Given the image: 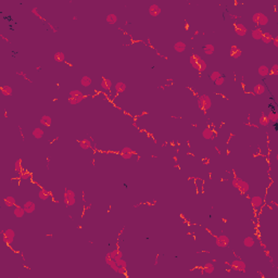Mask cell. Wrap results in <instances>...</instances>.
Returning a JSON list of instances; mask_svg holds the SVG:
<instances>
[{"instance_id":"39","label":"cell","mask_w":278,"mask_h":278,"mask_svg":"<svg viewBox=\"0 0 278 278\" xmlns=\"http://www.w3.org/2000/svg\"><path fill=\"white\" fill-rule=\"evenodd\" d=\"M218 77H221V73L218 71H214V72H212L211 74H210V78L214 82V80H216Z\"/></svg>"},{"instance_id":"28","label":"cell","mask_w":278,"mask_h":278,"mask_svg":"<svg viewBox=\"0 0 278 278\" xmlns=\"http://www.w3.org/2000/svg\"><path fill=\"white\" fill-rule=\"evenodd\" d=\"M255 243V240L252 238V237H245V239H243V245L247 247V248H251V247H253Z\"/></svg>"},{"instance_id":"8","label":"cell","mask_w":278,"mask_h":278,"mask_svg":"<svg viewBox=\"0 0 278 278\" xmlns=\"http://www.w3.org/2000/svg\"><path fill=\"white\" fill-rule=\"evenodd\" d=\"M229 245V238L225 235H221L216 237V245L220 248H226Z\"/></svg>"},{"instance_id":"31","label":"cell","mask_w":278,"mask_h":278,"mask_svg":"<svg viewBox=\"0 0 278 278\" xmlns=\"http://www.w3.org/2000/svg\"><path fill=\"white\" fill-rule=\"evenodd\" d=\"M24 213H25V210H24V207H16L13 211V214L15 215V217H23Z\"/></svg>"},{"instance_id":"14","label":"cell","mask_w":278,"mask_h":278,"mask_svg":"<svg viewBox=\"0 0 278 278\" xmlns=\"http://www.w3.org/2000/svg\"><path fill=\"white\" fill-rule=\"evenodd\" d=\"M133 154H134V152H133L129 148H124L122 151H121V156H122L123 159H125V160H128V159H131L133 156Z\"/></svg>"},{"instance_id":"7","label":"cell","mask_w":278,"mask_h":278,"mask_svg":"<svg viewBox=\"0 0 278 278\" xmlns=\"http://www.w3.org/2000/svg\"><path fill=\"white\" fill-rule=\"evenodd\" d=\"M14 237H15L14 230H12V229H7V230L3 231V240L5 241V243H8V245L12 243L13 240H14Z\"/></svg>"},{"instance_id":"10","label":"cell","mask_w":278,"mask_h":278,"mask_svg":"<svg viewBox=\"0 0 278 278\" xmlns=\"http://www.w3.org/2000/svg\"><path fill=\"white\" fill-rule=\"evenodd\" d=\"M235 32L238 36H241V37H242V36H245V34H247L248 31H247V27H245L243 24L238 23L235 25Z\"/></svg>"},{"instance_id":"15","label":"cell","mask_w":278,"mask_h":278,"mask_svg":"<svg viewBox=\"0 0 278 278\" xmlns=\"http://www.w3.org/2000/svg\"><path fill=\"white\" fill-rule=\"evenodd\" d=\"M259 123H260V125H262V126H267V125L269 124V120H268L267 114L264 113V112H262V113H261V115H260Z\"/></svg>"},{"instance_id":"18","label":"cell","mask_w":278,"mask_h":278,"mask_svg":"<svg viewBox=\"0 0 278 278\" xmlns=\"http://www.w3.org/2000/svg\"><path fill=\"white\" fill-rule=\"evenodd\" d=\"M253 92L255 94H263L265 92V86L263 84H256L253 87Z\"/></svg>"},{"instance_id":"43","label":"cell","mask_w":278,"mask_h":278,"mask_svg":"<svg viewBox=\"0 0 278 278\" xmlns=\"http://www.w3.org/2000/svg\"><path fill=\"white\" fill-rule=\"evenodd\" d=\"M269 72H272L273 75H278V65L277 64H274V65L272 66V69L269 70Z\"/></svg>"},{"instance_id":"2","label":"cell","mask_w":278,"mask_h":278,"mask_svg":"<svg viewBox=\"0 0 278 278\" xmlns=\"http://www.w3.org/2000/svg\"><path fill=\"white\" fill-rule=\"evenodd\" d=\"M252 22L256 25V26H265L267 25L268 23V18L264 13H260V12H256L254 14L252 15Z\"/></svg>"},{"instance_id":"27","label":"cell","mask_w":278,"mask_h":278,"mask_svg":"<svg viewBox=\"0 0 278 278\" xmlns=\"http://www.w3.org/2000/svg\"><path fill=\"white\" fill-rule=\"evenodd\" d=\"M5 207H14V204H15V199H14V197H12V196H9V197H7V198L5 199Z\"/></svg>"},{"instance_id":"30","label":"cell","mask_w":278,"mask_h":278,"mask_svg":"<svg viewBox=\"0 0 278 278\" xmlns=\"http://www.w3.org/2000/svg\"><path fill=\"white\" fill-rule=\"evenodd\" d=\"M78 143H80V146L82 149H90V148H91V141H90L89 139L80 140Z\"/></svg>"},{"instance_id":"24","label":"cell","mask_w":278,"mask_h":278,"mask_svg":"<svg viewBox=\"0 0 278 278\" xmlns=\"http://www.w3.org/2000/svg\"><path fill=\"white\" fill-rule=\"evenodd\" d=\"M52 123V120L50 116H48V115H44L43 118H40V124L41 125H44V126H50Z\"/></svg>"},{"instance_id":"13","label":"cell","mask_w":278,"mask_h":278,"mask_svg":"<svg viewBox=\"0 0 278 278\" xmlns=\"http://www.w3.org/2000/svg\"><path fill=\"white\" fill-rule=\"evenodd\" d=\"M23 207L24 210H25V212L31 214V213H33L34 211H35V203L32 202V201H27V202L24 203Z\"/></svg>"},{"instance_id":"9","label":"cell","mask_w":278,"mask_h":278,"mask_svg":"<svg viewBox=\"0 0 278 278\" xmlns=\"http://www.w3.org/2000/svg\"><path fill=\"white\" fill-rule=\"evenodd\" d=\"M231 267H232L234 269L239 271V272H245V262L241 261V260H235V261H232V263H231Z\"/></svg>"},{"instance_id":"5","label":"cell","mask_w":278,"mask_h":278,"mask_svg":"<svg viewBox=\"0 0 278 278\" xmlns=\"http://www.w3.org/2000/svg\"><path fill=\"white\" fill-rule=\"evenodd\" d=\"M198 105L200 109L202 110H209L212 107V101L210 99V97L207 94H202L198 99Z\"/></svg>"},{"instance_id":"38","label":"cell","mask_w":278,"mask_h":278,"mask_svg":"<svg viewBox=\"0 0 278 278\" xmlns=\"http://www.w3.org/2000/svg\"><path fill=\"white\" fill-rule=\"evenodd\" d=\"M1 92L5 94V96H11L12 94V88L10 86H3L1 88Z\"/></svg>"},{"instance_id":"26","label":"cell","mask_w":278,"mask_h":278,"mask_svg":"<svg viewBox=\"0 0 278 278\" xmlns=\"http://www.w3.org/2000/svg\"><path fill=\"white\" fill-rule=\"evenodd\" d=\"M114 88H115V91H116L118 94H121V92H123V91H125V89H126V85H125L124 83H122V82H118V83L115 84Z\"/></svg>"},{"instance_id":"34","label":"cell","mask_w":278,"mask_h":278,"mask_svg":"<svg viewBox=\"0 0 278 278\" xmlns=\"http://www.w3.org/2000/svg\"><path fill=\"white\" fill-rule=\"evenodd\" d=\"M107 22H108L109 24H111V25H113V24H115L116 22H118V16L115 14H113V13H111V14H109L108 16H107Z\"/></svg>"},{"instance_id":"37","label":"cell","mask_w":278,"mask_h":278,"mask_svg":"<svg viewBox=\"0 0 278 278\" xmlns=\"http://www.w3.org/2000/svg\"><path fill=\"white\" fill-rule=\"evenodd\" d=\"M214 272V265L212 263H207L204 265V273L212 274Z\"/></svg>"},{"instance_id":"6","label":"cell","mask_w":278,"mask_h":278,"mask_svg":"<svg viewBox=\"0 0 278 278\" xmlns=\"http://www.w3.org/2000/svg\"><path fill=\"white\" fill-rule=\"evenodd\" d=\"M64 202L67 207H72L75 204V193L70 189L65 188L64 191Z\"/></svg>"},{"instance_id":"48","label":"cell","mask_w":278,"mask_h":278,"mask_svg":"<svg viewBox=\"0 0 278 278\" xmlns=\"http://www.w3.org/2000/svg\"><path fill=\"white\" fill-rule=\"evenodd\" d=\"M16 74H18V75H22V76H23V77H24V80H26V75L24 74L23 72H18Z\"/></svg>"},{"instance_id":"45","label":"cell","mask_w":278,"mask_h":278,"mask_svg":"<svg viewBox=\"0 0 278 278\" xmlns=\"http://www.w3.org/2000/svg\"><path fill=\"white\" fill-rule=\"evenodd\" d=\"M20 177L22 179H27L29 177V173H22V174H20Z\"/></svg>"},{"instance_id":"44","label":"cell","mask_w":278,"mask_h":278,"mask_svg":"<svg viewBox=\"0 0 278 278\" xmlns=\"http://www.w3.org/2000/svg\"><path fill=\"white\" fill-rule=\"evenodd\" d=\"M15 171H18V172H20V170H21V160H18L16 162H15Z\"/></svg>"},{"instance_id":"22","label":"cell","mask_w":278,"mask_h":278,"mask_svg":"<svg viewBox=\"0 0 278 278\" xmlns=\"http://www.w3.org/2000/svg\"><path fill=\"white\" fill-rule=\"evenodd\" d=\"M174 49L177 52H184L186 50V44L183 41H177L174 45Z\"/></svg>"},{"instance_id":"25","label":"cell","mask_w":278,"mask_h":278,"mask_svg":"<svg viewBox=\"0 0 278 278\" xmlns=\"http://www.w3.org/2000/svg\"><path fill=\"white\" fill-rule=\"evenodd\" d=\"M214 46L213 45H211V44H207V45H205L204 47H203V52L205 53V54H207V56H210V54H213L214 53Z\"/></svg>"},{"instance_id":"41","label":"cell","mask_w":278,"mask_h":278,"mask_svg":"<svg viewBox=\"0 0 278 278\" xmlns=\"http://www.w3.org/2000/svg\"><path fill=\"white\" fill-rule=\"evenodd\" d=\"M224 80H224V77L221 76V77H218L216 80H214V84H215L216 86H222L223 84H224Z\"/></svg>"},{"instance_id":"33","label":"cell","mask_w":278,"mask_h":278,"mask_svg":"<svg viewBox=\"0 0 278 278\" xmlns=\"http://www.w3.org/2000/svg\"><path fill=\"white\" fill-rule=\"evenodd\" d=\"M53 59L57 62H63L65 60V56H64L63 52H56L54 56H53Z\"/></svg>"},{"instance_id":"1","label":"cell","mask_w":278,"mask_h":278,"mask_svg":"<svg viewBox=\"0 0 278 278\" xmlns=\"http://www.w3.org/2000/svg\"><path fill=\"white\" fill-rule=\"evenodd\" d=\"M190 64L192 65L193 69H196V70L199 72L205 71V69H207V63H205V61H204L203 59H201L200 57H198V56H196V54L190 56Z\"/></svg>"},{"instance_id":"29","label":"cell","mask_w":278,"mask_h":278,"mask_svg":"<svg viewBox=\"0 0 278 278\" xmlns=\"http://www.w3.org/2000/svg\"><path fill=\"white\" fill-rule=\"evenodd\" d=\"M33 136L36 138V139H40V138H43L44 136V131L41 129V128L39 127H36L35 129L33 131Z\"/></svg>"},{"instance_id":"4","label":"cell","mask_w":278,"mask_h":278,"mask_svg":"<svg viewBox=\"0 0 278 278\" xmlns=\"http://www.w3.org/2000/svg\"><path fill=\"white\" fill-rule=\"evenodd\" d=\"M232 186H234L235 188L238 189L239 191H241V192H247V191H249V185H248V183L243 181V180L240 178L235 177V178L232 179Z\"/></svg>"},{"instance_id":"23","label":"cell","mask_w":278,"mask_h":278,"mask_svg":"<svg viewBox=\"0 0 278 278\" xmlns=\"http://www.w3.org/2000/svg\"><path fill=\"white\" fill-rule=\"evenodd\" d=\"M101 87L103 88L104 90H110L111 87H112V82L108 78H103L102 82H101Z\"/></svg>"},{"instance_id":"16","label":"cell","mask_w":278,"mask_h":278,"mask_svg":"<svg viewBox=\"0 0 278 278\" xmlns=\"http://www.w3.org/2000/svg\"><path fill=\"white\" fill-rule=\"evenodd\" d=\"M202 136H203V138H205V139H210V140H212L213 138H214V133H213V131L211 129V128L207 127L202 132Z\"/></svg>"},{"instance_id":"12","label":"cell","mask_w":278,"mask_h":278,"mask_svg":"<svg viewBox=\"0 0 278 278\" xmlns=\"http://www.w3.org/2000/svg\"><path fill=\"white\" fill-rule=\"evenodd\" d=\"M149 13H150L151 16H158V15H160L161 13V9L160 7L158 5H151L150 7H149Z\"/></svg>"},{"instance_id":"11","label":"cell","mask_w":278,"mask_h":278,"mask_svg":"<svg viewBox=\"0 0 278 278\" xmlns=\"http://www.w3.org/2000/svg\"><path fill=\"white\" fill-rule=\"evenodd\" d=\"M251 204L254 209H259L260 207H262L263 204V198L260 196H254L251 198Z\"/></svg>"},{"instance_id":"19","label":"cell","mask_w":278,"mask_h":278,"mask_svg":"<svg viewBox=\"0 0 278 278\" xmlns=\"http://www.w3.org/2000/svg\"><path fill=\"white\" fill-rule=\"evenodd\" d=\"M262 35H263V31L259 29V27L252 31V38L255 39V40H260L262 38Z\"/></svg>"},{"instance_id":"32","label":"cell","mask_w":278,"mask_h":278,"mask_svg":"<svg viewBox=\"0 0 278 278\" xmlns=\"http://www.w3.org/2000/svg\"><path fill=\"white\" fill-rule=\"evenodd\" d=\"M261 40L265 44H269V43H272V40H273V36H272L269 33H263Z\"/></svg>"},{"instance_id":"35","label":"cell","mask_w":278,"mask_h":278,"mask_svg":"<svg viewBox=\"0 0 278 278\" xmlns=\"http://www.w3.org/2000/svg\"><path fill=\"white\" fill-rule=\"evenodd\" d=\"M267 116H268L269 122H273V123L277 122V120H278V113H277V112L272 111V112H269V114H267Z\"/></svg>"},{"instance_id":"42","label":"cell","mask_w":278,"mask_h":278,"mask_svg":"<svg viewBox=\"0 0 278 278\" xmlns=\"http://www.w3.org/2000/svg\"><path fill=\"white\" fill-rule=\"evenodd\" d=\"M116 262V264H118L120 267H123V268H126V263H125V261L123 259H120L118 260V261H115Z\"/></svg>"},{"instance_id":"47","label":"cell","mask_w":278,"mask_h":278,"mask_svg":"<svg viewBox=\"0 0 278 278\" xmlns=\"http://www.w3.org/2000/svg\"><path fill=\"white\" fill-rule=\"evenodd\" d=\"M32 12H33L34 14H36V15H37L38 18H40V19H41V16H40V14H39V13H38V12H37V9H36V8H34V9L32 10Z\"/></svg>"},{"instance_id":"36","label":"cell","mask_w":278,"mask_h":278,"mask_svg":"<svg viewBox=\"0 0 278 278\" xmlns=\"http://www.w3.org/2000/svg\"><path fill=\"white\" fill-rule=\"evenodd\" d=\"M111 255H112V258H113L115 261H118V260L122 259V252L120 251L118 249H115L113 250L112 252H111Z\"/></svg>"},{"instance_id":"40","label":"cell","mask_w":278,"mask_h":278,"mask_svg":"<svg viewBox=\"0 0 278 278\" xmlns=\"http://www.w3.org/2000/svg\"><path fill=\"white\" fill-rule=\"evenodd\" d=\"M38 197H39V199H40V200H47L48 194H47V192H46V191L41 190V191H39V193H38Z\"/></svg>"},{"instance_id":"17","label":"cell","mask_w":278,"mask_h":278,"mask_svg":"<svg viewBox=\"0 0 278 278\" xmlns=\"http://www.w3.org/2000/svg\"><path fill=\"white\" fill-rule=\"evenodd\" d=\"M230 56L235 59H238V58L241 56V50L237 46H231L230 48Z\"/></svg>"},{"instance_id":"20","label":"cell","mask_w":278,"mask_h":278,"mask_svg":"<svg viewBox=\"0 0 278 278\" xmlns=\"http://www.w3.org/2000/svg\"><path fill=\"white\" fill-rule=\"evenodd\" d=\"M258 72H259V74L262 76V77H266V76L269 74V69L266 65H261L259 67Z\"/></svg>"},{"instance_id":"21","label":"cell","mask_w":278,"mask_h":278,"mask_svg":"<svg viewBox=\"0 0 278 278\" xmlns=\"http://www.w3.org/2000/svg\"><path fill=\"white\" fill-rule=\"evenodd\" d=\"M91 83H92V80L89 76H83L80 78V85L84 86V87H89L91 85Z\"/></svg>"},{"instance_id":"46","label":"cell","mask_w":278,"mask_h":278,"mask_svg":"<svg viewBox=\"0 0 278 278\" xmlns=\"http://www.w3.org/2000/svg\"><path fill=\"white\" fill-rule=\"evenodd\" d=\"M272 41H273L274 46H275V47L277 48V47H278V37H274V38H273V40H272Z\"/></svg>"},{"instance_id":"3","label":"cell","mask_w":278,"mask_h":278,"mask_svg":"<svg viewBox=\"0 0 278 278\" xmlns=\"http://www.w3.org/2000/svg\"><path fill=\"white\" fill-rule=\"evenodd\" d=\"M85 98L84 94L80 90H72L69 96V102L71 104H78L80 103L83 99Z\"/></svg>"}]
</instances>
